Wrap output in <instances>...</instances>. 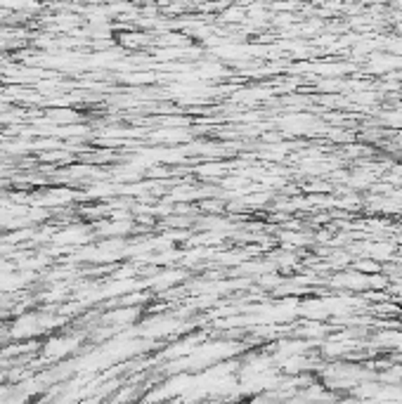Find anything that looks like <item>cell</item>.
<instances>
[]
</instances>
